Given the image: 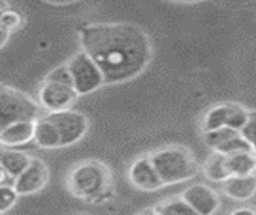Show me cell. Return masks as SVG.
<instances>
[{"instance_id": "23", "label": "cell", "mask_w": 256, "mask_h": 215, "mask_svg": "<svg viewBox=\"0 0 256 215\" xmlns=\"http://www.w3.org/2000/svg\"><path fill=\"white\" fill-rule=\"evenodd\" d=\"M47 81H54V83H60V84H66V86H73L72 84V76L70 71L66 68V65L58 66V68L52 70L49 75L46 76Z\"/></svg>"}, {"instance_id": "2", "label": "cell", "mask_w": 256, "mask_h": 215, "mask_svg": "<svg viewBox=\"0 0 256 215\" xmlns=\"http://www.w3.org/2000/svg\"><path fill=\"white\" fill-rule=\"evenodd\" d=\"M66 188L75 198L100 201L110 193V172L106 164L99 160H86L75 165L66 177Z\"/></svg>"}, {"instance_id": "5", "label": "cell", "mask_w": 256, "mask_h": 215, "mask_svg": "<svg viewBox=\"0 0 256 215\" xmlns=\"http://www.w3.org/2000/svg\"><path fill=\"white\" fill-rule=\"evenodd\" d=\"M66 68L70 71L73 89L78 96H86V94H91L98 91L100 86H104L102 73L83 50L70 58Z\"/></svg>"}, {"instance_id": "21", "label": "cell", "mask_w": 256, "mask_h": 215, "mask_svg": "<svg viewBox=\"0 0 256 215\" xmlns=\"http://www.w3.org/2000/svg\"><path fill=\"white\" fill-rule=\"evenodd\" d=\"M18 194L13 190V186L2 185L0 186V214L10 211L13 206L16 204Z\"/></svg>"}, {"instance_id": "6", "label": "cell", "mask_w": 256, "mask_h": 215, "mask_svg": "<svg viewBox=\"0 0 256 215\" xmlns=\"http://www.w3.org/2000/svg\"><path fill=\"white\" fill-rule=\"evenodd\" d=\"M248 113L250 110L240 104H218L204 113L201 128L203 133H211L220 128L242 131L248 122Z\"/></svg>"}, {"instance_id": "19", "label": "cell", "mask_w": 256, "mask_h": 215, "mask_svg": "<svg viewBox=\"0 0 256 215\" xmlns=\"http://www.w3.org/2000/svg\"><path fill=\"white\" fill-rule=\"evenodd\" d=\"M154 211H156L159 215H200L198 212H194L182 198L166 199L154 207Z\"/></svg>"}, {"instance_id": "3", "label": "cell", "mask_w": 256, "mask_h": 215, "mask_svg": "<svg viewBox=\"0 0 256 215\" xmlns=\"http://www.w3.org/2000/svg\"><path fill=\"white\" fill-rule=\"evenodd\" d=\"M150 160L164 186L192 180L198 173V164L193 154L180 146H167L152 151Z\"/></svg>"}, {"instance_id": "26", "label": "cell", "mask_w": 256, "mask_h": 215, "mask_svg": "<svg viewBox=\"0 0 256 215\" xmlns=\"http://www.w3.org/2000/svg\"><path fill=\"white\" fill-rule=\"evenodd\" d=\"M6 180H8V175H6V172L2 169V165H0V186L5 185Z\"/></svg>"}, {"instance_id": "4", "label": "cell", "mask_w": 256, "mask_h": 215, "mask_svg": "<svg viewBox=\"0 0 256 215\" xmlns=\"http://www.w3.org/2000/svg\"><path fill=\"white\" fill-rule=\"evenodd\" d=\"M39 118V105L26 94L0 84V131L12 123Z\"/></svg>"}, {"instance_id": "8", "label": "cell", "mask_w": 256, "mask_h": 215, "mask_svg": "<svg viewBox=\"0 0 256 215\" xmlns=\"http://www.w3.org/2000/svg\"><path fill=\"white\" fill-rule=\"evenodd\" d=\"M76 99L78 94L73 89V86L47 81V79H44V83L39 87L38 92L39 105L49 113L70 110V107L76 102Z\"/></svg>"}, {"instance_id": "27", "label": "cell", "mask_w": 256, "mask_h": 215, "mask_svg": "<svg viewBox=\"0 0 256 215\" xmlns=\"http://www.w3.org/2000/svg\"><path fill=\"white\" fill-rule=\"evenodd\" d=\"M140 215H159L156 211H154V209H148V211H144V212H141Z\"/></svg>"}, {"instance_id": "13", "label": "cell", "mask_w": 256, "mask_h": 215, "mask_svg": "<svg viewBox=\"0 0 256 215\" xmlns=\"http://www.w3.org/2000/svg\"><path fill=\"white\" fill-rule=\"evenodd\" d=\"M34 125L36 122H31V120L8 125L0 131V146L16 147L31 143L34 139Z\"/></svg>"}, {"instance_id": "28", "label": "cell", "mask_w": 256, "mask_h": 215, "mask_svg": "<svg viewBox=\"0 0 256 215\" xmlns=\"http://www.w3.org/2000/svg\"><path fill=\"white\" fill-rule=\"evenodd\" d=\"M6 6H8V5H6L5 2H0V11H2L4 8H6Z\"/></svg>"}, {"instance_id": "10", "label": "cell", "mask_w": 256, "mask_h": 215, "mask_svg": "<svg viewBox=\"0 0 256 215\" xmlns=\"http://www.w3.org/2000/svg\"><path fill=\"white\" fill-rule=\"evenodd\" d=\"M204 143L214 152L222 156H232L238 152H253L252 146L242 136L240 131H234L230 128H220L211 133H204Z\"/></svg>"}, {"instance_id": "16", "label": "cell", "mask_w": 256, "mask_h": 215, "mask_svg": "<svg viewBox=\"0 0 256 215\" xmlns=\"http://www.w3.org/2000/svg\"><path fill=\"white\" fill-rule=\"evenodd\" d=\"M31 162V157L24 152L12 151V149H2L0 151V165L6 172L8 178H18Z\"/></svg>"}, {"instance_id": "22", "label": "cell", "mask_w": 256, "mask_h": 215, "mask_svg": "<svg viewBox=\"0 0 256 215\" xmlns=\"http://www.w3.org/2000/svg\"><path fill=\"white\" fill-rule=\"evenodd\" d=\"M240 134L252 146L253 152H256V110H250V113H248V122L244 126V130L240 131Z\"/></svg>"}, {"instance_id": "15", "label": "cell", "mask_w": 256, "mask_h": 215, "mask_svg": "<svg viewBox=\"0 0 256 215\" xmlns=\"http://www.w3.org/2000/svg\"><path fill=\"white\" fill-rule=\"evenodd\" d=\"M36 146L42 147V149H58L62 147V139H60V133L57 126L54 125L49 118L39 117L34 125V139Z\"/></svg>"}, {"instance_id": "18", "label": "cell", "mask_w": 256, "mask_h": 215, "mask_svg": "<svg viewBox=\"0 0 256 215\" xmlns=\"http://www.w3.org/2000/svg\"><path fill=\"white\" fill-rule=\"evenodd\" d=\"M203 170H204L206 178L216 181V183H224V181L230 177L226 167V156H222V154H218V152H214L212 156H210V159L206 160V164L203 167Z\"/></svg>"}, {"instance_id": "17", "label": "cell", "mask_w": 256, "mask_h": 215, "mask_svg": "<svg viewBox=\"0 0 256 215\" xmlns=\"http://www.w3.org/2000/svg\"><path fill=\"white\" fill-rule=\"evenodd\" d=\"M226 167L230 177H246L256 170L254 152H238L226 156Z\"/></svg>"}, {"instance_id": "14", "label": "cell", "mask_w": 256, "mask_h": 215, "mask_svg": "<svg viewBox=\"0 0 256 215\" xmlns=\"http://www.w3.org/2000/svg\"><path fill=\"white\" fill-rule=\"evenodd\" d=\"M224 194L235 201H246L256 194V175L246 177H228L222 183Z\"/></svg>"}, {"instance_id": "25", "label": "cell", "mask_w": 256, "mask_h": 215, "mask_svg": "<svg viewBox=\"0 0 256 215\" xmlns=\"http://www.w3.org/2000/svg\"><path fill=\"white\" fill-rule=\"evenodd\" d=\"M8 32H5L2 28H0V49H2V47L6 44V41H8Z\"/></svg>"}, {"instance_id": "29", "label": "cell", "mask_w": 256, "mask_h": 215, "mask_svg": "<svg viewBox=\"0 0 256 215\" xmlns=\"http://www.w3.org/2000/svg\"><path fill=\"white\" fill-rule=\"evenodd\" d=\"M254 159H256V154H254Z\"/></svg>"}, {"instance_id": "11", "label": "cell", "mask_w": 256, "mask_h": 215, "mask_svg": "<svg viewBox=\"0 0 256 215\" xmlns=\"http://www.w3.org/2000/svg\"><path fill=\"white\" fill-rule=\"evenodd\" d=\"M128 180L141 191H158L164 186L154 165L151 164L150 156H141L133 160L130 170H128Z\"/></svg>"}, {"instance_id": "20", "label": "cell", "mask_w": 256, "mask_h": 215, "mask_svg": "<svg viewBox=\"0 0 256 215\" xmlns=\"http://www.w3.org/2000/svg\"><path fill=\"white\" fill-rule=\"evenodd\" d=\"M23 24V16L20 15V11L6 6L2 11H0V28H2L5 32H13L22 28Z\"/></svg>"}, {"instance_id": "7", "label": "cell", "mask_w": 256, "mask_h": 215, "mask_svg": "<svg viewBox=\"0 0 256 215\" xmlns=\"http://www.w3.org/2000/svg\"><path fill=\"white\" fill-rule=\"evenodd\" d=\"M47 118L57 126L60 139H62V147L76 144L78 141L84 138L88 128H90V122H88V118L83 113L72 109L56 113H47Z\"/></svg>"}, {"instance_id": "9", "label": "cell", "mask_w": 256, "mask_h": 215, "mask_svg": "<svg viewBox=\"0 0 256 215\" xmlns=\"http://www.w3.org/2000/svg\"><path fill=\"white\" fill-rule=\"evenodd\" d=\"M49 181V169L44 160L31 157V162L22 175L13 181V190L18 196H30L42 191Z\"/></svg>"}, {"instance_id": "12", "label": "cell", "mask_w": 256, "mask_h": 215, "mask_svg": "<svg viewBox=\"0 0 256 215\" xmlns=\"http://www.w3.org/2000/svg\"><path fill=\"white\" fill-rule=\"evenodd\" d=\"M180 198L200 215H214L219 209V196L206 185L188 186Z\"/></svg>"}, {"instance_id": "24", "label": "cell", "mask_w": 256, "mask_h": 215, "mask_svg": "<svg viewBox=\"0 0 256 215\" xmlns=\"http://www.w3.org/2000/svg\"><path fill=\"white\" fill-rule=\"evenodd\" d=\"M230 215H256V211H253V209H248V207H242V209L234 211Z\"/></svg>"}, {"instance_id": "1", "label": "cell", "mask_w": 256, "mask_h": 215, "mask_svg": "<svg viewBox=\"0 0 256 215\" xmlns=\"http://www.w3.org/2000/svg\"><path fill=\"white\" fill-rule=\"evenodd\" d=\"M82 50L98 65L104 84H118L141 75L150 65V36L133 23H91L80 29Z\"/></svg>"}]
</instances>
